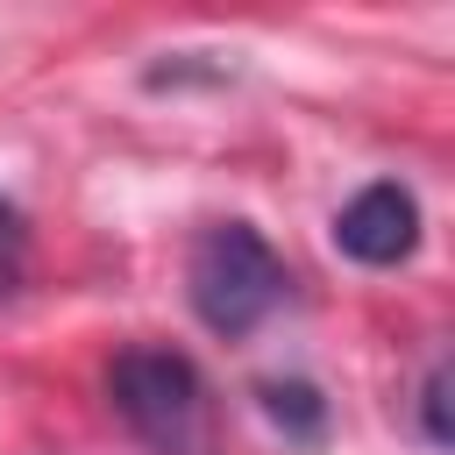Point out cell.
<instances>
[{
  "label": "cell",
  "instance_id": "obj_5",
  "mask_svg": "<svg viewBox=\"0 0 455 455\" xmlns=\"http://www.w3.org/2000/svg\"><path fill=\"white\" fill-rule=\"evenodd\" d=\"M21 277H28V220L14 199H0V306L21 291Z\"/></svg>",
  "mask_w": 455,
  "mask_h": 455
},
{
  "label": "cell",
  "instance_id": "obj_2",
  "mask_svg": "<svg viewBox=\"0 0 455 455\" xmlns=\"http://www.w3.org/2000/svg\"><path fill=\"white\" fill-rule=\"evenodd\" d=\"M284 256L263 242V228L249 220H206L185 249V299L199 313L206 334L242 341L256 334L277 306H284Z\"/></svg>",
  "mask_w": 455,
  "mask_h": 455
},
{
  "label": "cell",
  "instance_id": "obj_4",
  "mask_svg": "<svg viewBox=\"0 0 455 455\" xmlns=\"http://www.w3.org/2000/svg\"><path fill=\"white\" fill-rule=\"evenodd\" d=\"M256 405H263V419L291 448H320L327 441V398H320V384H306V377H263Z\"/></svg>",
  "mask_w": 455,
  "mask_h": 455
},
{
  "label": "cell",
  "instance_id": "obj_6",
  "mask_svg": "<svg viewBox=\"0 0 455 455\" xmlns=\"http://www.w3.org/2000/svg\"><path fill=\"white\" fill-rule=\"evenodd\" d=\"M419 434L434 448H448V363H434L427 384H419Z\"/></svg>",
  "mask_w": 455,
  "mask_h": 455
},
{
  "label": "cell",
  "instance_id": "obj_1",
  "mask_svg": "<svg viewBox=\"0 0 455 455\" xmlns=\"http://www.w3.org/2000/svg\"><path fill=\"white\" fill-rule=\"evenodd\" d=\"M107 405L149 455H220V405L185 348L135 341L107 363Z\"/></svg>",
  "mask_w": 455,
  "mask_h": 455
},
{
  "label": "cell",
  "instance_id": "obj_3",
  "mask_svg": "<svg viewBox=\"0 0 455 455\" xmlns=\"http://www.w3.org/2000/svg\"><path fill=\"white\" fill-rule=\"evenodd\" d=\"M334 249L363 270H391L419 249V199L398 185V178H377L363 185L341 213H334Z\"/></svg>",
  "mask_w": 455,
  "mask_h": 455
}]
</instances>
